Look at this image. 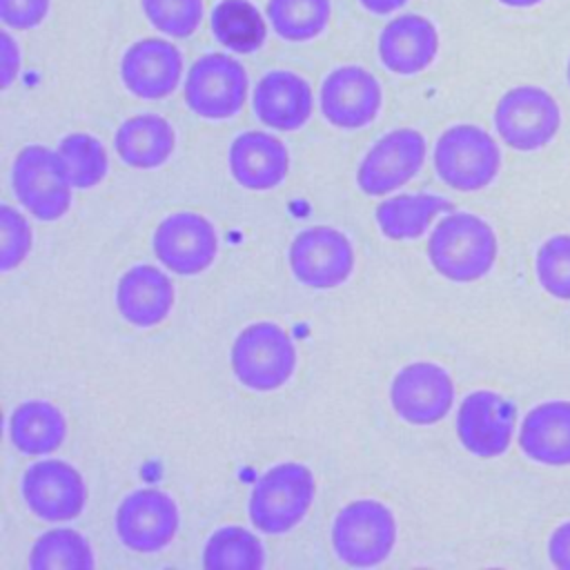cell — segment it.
<instances>
[{
    "instance_id": "cell-1",
    "label": "cell",
    "mask_w": 570,
    "mask_h": 570,
    "mask_svg": "<svg viewBox=\"0 0 570 570\" xmlns=\"http://www.w3.org/2000/svg\"><path fill=\"white\" fill-rule=\"evenodd\" d=\"M499 256L492 225L472 212H448L428 236V261L452 283H474L490 274Z\"/></svg>"
},
{
    "instance_id": "cell-2",
    "label": "cell",
    "mask_w": 570,
    "mask_h": 570,
    "mask_svg": "<svg viewBox=\"0 0 570 570\" xmlns=\"http://www.w3.org/2000/svg\"><path fill=\"white\" fill-rule=\"evenodd\" d=\"M314 494L312 470L298 461H281L254 481L247 499L249 521L263 534H285L305 519Z\"/></svg>"
},
{
    "instance_id": "cell-3",
    "label": "cell",
    "mask_w": 570,
    "mask_h": 570,
    "mask_svg": "<svg viewBox=\"0 0 570 570\" xmlns=\"http://www.w3.org/2000/svg\"><path fill=\"white\" fill-rule=\"evenodd\" d=\"M296 345L274 321H256L243 327L229 350L234 379L252 392H274L283 387L296 370Z\"/></svg>"
},
{
    "instance_id": "cell-4",
    "label": "cell",
    "mask_w": 570,
    "mask_h": 570,
    "mask_svg": "<svg viewBox=\"0 0 570 570\" xmlns=\"http://www.w3.org/2000/svg\"><path fill=\"white\" fill-rule=\"evenodd\" d=\"M432 163L443 185L456 191H479L499 176L501 149L488 129L459 122L436 138Z\"/></svg>"
},
{
    "instance_id": "cell-5",
    "label": "cell",
    "mask_w": 570,
    "mask_h": 570,
    "mask_svg": "<svg viewBox=\"0 0 570 570\" xmlns=\"http://www.w3.org/2000/svg\"><path fill=\"white\" fill-rule=\"evenodd\" d=\"M332 550L350 568H374L396 546L394 512L379 499H356L343 505L332 521Z\"/></svg>"
},
{
    "instance_id": "cell-6",
    "label": "cell",
    "mask_w": 570,
    "mask_h": 570,
    "mask_svg": "<svg viewBox=\"0 0 570 570\" xmlns=\"http://www.w3.org/2000/svg\"><path fill=\"white\" fill-rule=\"evenodd\" d=\"M69 169L47 145L22 147L11 165V191L27 214L36 220H60L71 207Z\"/></svg>"
},
{
    "instance_id": "cell-7",
    "label": "cell",
    "mask_w": 570,
    "mask_h": 570,
    "mask_svg": "<svg viewBox=\"0 0 570 570\" xmlns=\"http://www.w3.org/2000/svg\"><path fill=\"white\" fill-rule=\"evenodd\" d=\"M249 78L240 60L229 53H205L185 73L183 96L191 114L205 120H227L243 111Z\"/></svg>"
},
{
    "instance_id": "cell-8",
    "label": "cell",
    "mask_w": 570,
    "mask_h": 570,
    "mask_svg": "<svg viewBox=\"0 0 570 570\" xmlns=\"http://www.w3.org/2000/svg\"><path fill=\"white\" fill-rule=\"evenodd\" d=\"M494 131L514 151H537L554 140L561 127V107L539 85L508 89L492 114Z\"/></svg>"
},
{
    "instance_id": "cell-9",
    "label": "cell",
    "mask_w": 570,
    "mask_h": 570,
    "mask_svg": "<svg viewBox=\"0 0 570 570\" xmlns=\"http://www.w3.org/2000/svg\"><path fill=\"white\" fill-rule=\"evenodd\" d=\"M292 276L309 289H334L343 285L356 265L352 240L330 225L301 229L287 249Z\"/></svg>"
},
{
    "instance_id": "cell-10",
    "label": "cell",
    "mask_w": 570,
    "mask_h": 570,
    "mask_svg": "<svg viewBox=\"0 0 570 570\" xmlns=\"http://www.w3.org/2000/svg\"><path fill=\"white\" fill-rule=\"evenodd\" d=\"M425 156L428 142L419 129H392L361 158L356 167V187L365 196H387L421 171Z\"/></svg>"
},
{
    "instance_id": "cell-11",
    "label": "cell",
    "mask_w": 570,
    "mask_h": 570,
    "mask_svg": "<svg viewBox=\"0 0 570 570\" xmlns=\"http://www.w3.org/2000/svg\"><path fill=\"white\" fill-rule=\"evenodd\" d=\"M118 541L131 552L165 550L180 528V512L171 494L158 488H138L116 508Z\"/></svg>"
},
{
    "instance_id": "cell-12",
    "label": "cell",
    "mask_w": 570,
    "mask_h": 570,
    "mask_svg": "<svg viewBox=\"0 0 570 570\" xmlns=\"http://www.w3.org/2000/svg\"><path fill=\"white\" fill-rule=\"evenodd\" d=\"M218 232L198 212H174L165 216L151 238L154 256L178 276L203 274L218 256Z\"/></svg>"
},
{
    "instance_id": "cell-13",
    "label": "cell",
    "mask_w": 570,
    "mask_h": 570,
    "mask_svg": "<svg viewBox=\"0 0 570 570\" xmlns=\"http://www.w3.org/2000/svg\"><path fill=\"white\" fill-rule=\"evenodd\" d=\"M390 403L401 421L416 428L434 425L454 405V381L439 363L414 361L394 374Z\"/></svg>"
},
{
    "instance_id": "cell-14",
    "label": "cell",
    "mask_w": 570,
    "mask_h": 570,
    "mask_svg": "<svg viewBox=\"0 0 570 570\" xmlns=\"http://www.w3.org/2000/svg\"><path fill=\"white\" fill-rule=\"evenodd\" d=\"M22 501L33 517L47 523H62L80 517L87 503L82 474L62 459L31 463L20 481Z\"/></svg>"
},
{
    "instance_id": "cell-15",
    "label": "cell",
    "mask_w": 570,
    "mask_h": 570,
    "mask_svg": "<svg viewBox=\"0 0 570 570\" xmlns=\"http://www.w3.org/2000/svg\"><path fill=\"white\" fill-rule=\"evenodd\" d=\"M517 428V405L494 390H474L456 410V439L465 452L494 459L508 452Z\"/></svg>"
},
{
    "instance_id": "cell-16",
    "label": "cell",
    "mask_w": 570,
    "mask_h": 570,
    "mask_svg": "<svg viewBox=\"0 0 570 570\" xmlns=\"http://www.w3.org/2000/svg\"><path fill=\"white\" fill-rule=\"evenodd\" d=\"M383 91L379 78L361 65L332 69L318 91L323 118L336 129H363L381 111Z\"/></svg>"
},
{
    "instance_id": "cell-17",
    "label": "cell",
    "mask_w": 570,
    "mask_h": 570,
    "mask_svg": "<svg viewBox=\"0 0 570 570\" xmlns=\"http://www.w3.org/2000/svg\"><path fill=\"white\" fill-rule=\"evenodd\" d=\"M120 82L140 100H160L171 96L183 80V53L165 38H140L131 42L120 58Z\"/></svg>"
},
{
    "instance_id": "cell-18",
    "label": "cell",
    "mask_w": 570,
    "mask_h": 570,
    "mask_svg": "<svg viewBox=\"0 0 570 570\" xmlns=\"http://www.w3.org/2000/svg\"><path fill=\"white\" fill-rule=\"evenodd\" d=\"M252 109L261 125L276 131H296L312 118V85L296 71L272 69L256 82Z\"/></svg>"
},
{
    "instance_id": "cell-19",
    "label": "cell",
    "mask_w": 570,
    "mask_h": 570,
    "mask_svg": "<svg viewBox=\"0 0 570 570\" xmlns=\"http://www.w3.org/2000/svg\"><path fill=\"white\" fill-rule=\"evenodd\" d=\"M227 169L243 189L267 191L287 178L289 151L274 134L249 129L229 142Z\"/></svg>"
},
{
    "instance_id": "cell-20",
    "label": "cell",
    "mask_w": 570,
    "mask_h": 570,
    "mask_svg": "<svg viewBox=\"0 0 570 570\" xmlns=\"http://www.w3.org/2000/svg\"><path fill=\"white\" fill-rule=\"evenodd\" d=\"M379 60L396 76H416L439 53V31L421 13H399L379 33Z\"/></svg>"
},
{
    "instance_id": "cell-21",
    "label": "cell",
    "mask_w": 570,
    "mask_h": 570,
    "mask_svg": "<svg viewBox=\"0 0 570 570\" xmlns=\"http://www.w3.org/2000/svg\"><path fill=\"white\" fill-rule=\"evenodd\" d=\"M176 301L174 283L156 265L129 267L116 285L118 314L134 327H154L163 323Z\"/></svg>"
},
{
    "instance_id": "cell-22",
    "label": "cell",
    "mask_w": 570,
    "mask_h": 570,
    "mask_svg": "<svg viewBox=\"0 0 570 570\" xmlns=\"http://www.w3.org/2000/svg\"><path fill=\"white\" fill-rule=\"evenodd\" d=\"M521 452L548 468L570 465V401L552 399L532 405L519 425Z\"/></svg>"
},
{
    "instance_id": "cell-23",
    "label": "cell",
    "mask_w": 570,
    "mask_h": 570,
    "mask_svg": "<svg viewBox=\"0 0 570 570\" xmlns=\"http://www.w3.org/2000/svg\"><path fill=\"white\" fill-rule=\"evenodd\" d=\"M114 149L127 167L156 169L171 158L176 131L160 114H136L116 129Z\"/></svg>"
},
{
    "instance_id": "cell-24",
    "label": "cell",
    "mask_w": 570,
    "mask_h": 570,
    "mask_svg": "<svg viewBox=\"0 0 570 570\" xmlns=\"http://www.w3.org/2000/svg\"><path fill=\"white\" fill-rule=\"evenodd\" d=\"M452 200L439 194H399L383 198L374 209L381 234L390 240H412L425 234L436 216L452 212Z\"/></svg>"
},
{
    "instance_id": "cell-25",
    "label": "cell",
    "mask_w": 570,
    "mask_h": 570,
    "mask_svg": "<svg viewBox=\"0 0 570 570\" xmlns=\"http://www.w3.org/2000/svg\"><path fill=\"white\" fill-rule=\"evenodd\" d=\"M7 432L18 452L31 456L49 454L62 445L67 419L62 410L49 401H24L9 414Z\"/></svg>"
},
{
    "instance_id": "cell-26",
    "label": "cell",
    "mask_w": 570,
    "mask_h": 570,
    "mask_svg": "<svg viewBox=\"0 0 570 570\" xmlns=\"http://www.w3.org/2000/svg\"><path fill=\"white\" fill-rule=\"evenodd\" d=\"M214 38L232 53H254L267 38V22L252 0H218L209 13Z\"/></svg>"
},
{
    "instance_id": "cell-27",
    "label": "cell",
    "mask_w": 570,
    "mask_h": 570,
    "mask_svg": "<svg viewBox=\"0 0 570 570\" xmlns=\"http://www.w3.org/2000/svg\"><path fill=\"white\" fill-rule=\"evenodd\" d=\"M265 548L261 539L243 525H223L209 534L203 548L207 570H261Z\"/></svg>"
},
{
    "instance_id": "cell-28",
    "label": "cell",
    "mask_w": 570,
    "mask_h": 570,
    "mask_svg": "<svg viewBox=\"0 0 570 570\" xmlns=\"http://www.w3.org/2000/svg\"><path fill=\"white\" fill-rule=\"evenodd\" d=\"M265 16L274 33L287 42H309L318 38L330 18V0H267Z\"/></svg>"
},
{
    "instance_id": "cell-29",
    "label": "cell",
    "mask_w": 570,
    "mask_h": 570,
    "mask_svg": "<svg viewBox=\"0 0 570 570\" xmlns=\"http://www.w3.org/2000/svg\"><path fill=\"white\" fill-rule=\"evenodd\" d=\"M94 566L91 543L71 528L42 532L29 550L31 570H91Z\"/></svg>"
},
{
    "instance_id": "cell-30",
    "label": "cell",
    "mask_w": 570,
    "mask_h": 570,
    "mask_svg": "<svg viewBox=\"0 0 570 570\" xmlns=\"http://www.w3.org/2000/svg\"><path fill=\"white\" fill-rule=\"evenodd\" d=\"M58 154L62 156L69 169L71 185L76 189H91L100 185L109 171L107 149L100 142V138L91 134H85V131L67 134L58 142Z\"/></svg>"
},
{
    "instance_id": "cell-31",
    "label": "cell",
    "mask_w": 570,
    "mask_h": 570,
    "mask_svg": "<svg viewBox=\"0 0 570 570\" xmlns=\"http://www.w3.org/2000/svg\"><path fill=\"white\" fill-rule=\"evenodd\" d=\"M534 274L546 294L570 301V234H554L541 243L534 256Z\"/></svg>"
},
{
    "instance_id": "cell-32",
    "label": "cell",
    "mask_w": 570,
    "mask_h": 570,
    "mask_svg": "<svg viewBox=\"0 0 570 570\" xmlns=\"http://www.w3.org/2000/svg\"><path fill=\"white\" fill-rule=\"evenodd\" d=\"M147 22L163 36L189 38L203 22V0H140Z\"/></svg>"
},
{
    "instance_id": "cell-33",
    "label": "cell",
    "mask_w": 570,
    "mask_h": 570,
    "mask_svg": "<svg viewBox=\"0 0 570 570\" xmlns=\"http://www.w3.org/2000/svg\"><path fill=\"white\" fill-rule=\"evenodd\" d=\"M33 243L31 225L16 207L0 205V269H16L29 254Z\"/></svg>"
},
{
    "instance_id": "cell-34",
    "label": "cell",
    "mask_w": 570,
    "mask_h": 570,
    "mask_svg": "<svg viewBox=\"0 0 570 570\" xmlns=\"http://www.w3.org/2000/svg\"><path fill=\"white\" fill-rule=\"evenodd\" d=\"M51 0H0V20L7 29L29 31L45 22Z\"/></svg>"
},
{
    "instance_id": "cell-35",
    "label": "cell",
    "mask_w": 570,
    "mask_h": 570,
    "mask_svg": "<svg viewBox=\"0 0 570 570\" xmlns=\"http://www.w3.org/2000/svg\"><path fill=\"white\" fill-rule=\"evenodd\" d=\"M20 71V47L13 36L4 29L0 31V87L7 89Z\"/></svg>"
},
{
    "instance_id": "cell-36",
    "label": "cell",
    "mask_w": 570,
    "mask_h": 570,
    "mask_svg": "<svg viewBox=\"0 0 570 570\" xmlns=\"http://www.w3.org/2000/svg\"><path fill=\"white\" fill-rule=\"evenodd\" d=\"M548 559L559 570H570V519L561 521L548 537Z\"/></svg>"
},
{
    "instance_id": "cell-37",
    "label": "cell",
    "mask_w": 570,
    "mask_h": 570,
    "mask_svg": "<svg viewBox=\"0 0 570 570\" xmlns=\"http://www.w3.org/2000/svg\"><path fill=\"white\" fill-rule=\"evenodd\" d=\"M358 4L374 16H392L394 11L403 9L407 0H358Z\"/></svg>"
},
{
    "instance_id": "cell-38",
    "label": "cell",
    "mask_w": 570,
    "mask_h": 570,
    "mask_svg": "<svg viewBox=\"0 0 570 570\" xmlns=\"http://www.w3.org/2000/svg\"><path fill=\"white\" fill-rule=\"evenodd\" d=\"M499 2L505 7H512V9H528V7L541 4L543 0H499Z\"/></svg>"
},
{
    "instance_id": "cell-39",
    "label": "cell",
    "mask_w": 570,
    "mask_h": 570,
    "mask_svg": "<svg viewBox=\"0 0 570 570\" xmlns=\"http://www.w3.org/2000/svg\"><path fill=\"white\" fill-rule=\"evenodd\" d=\"M566 78H568V85H570V58H568V65H566Z\"/></svg>"
}]
</instances>
